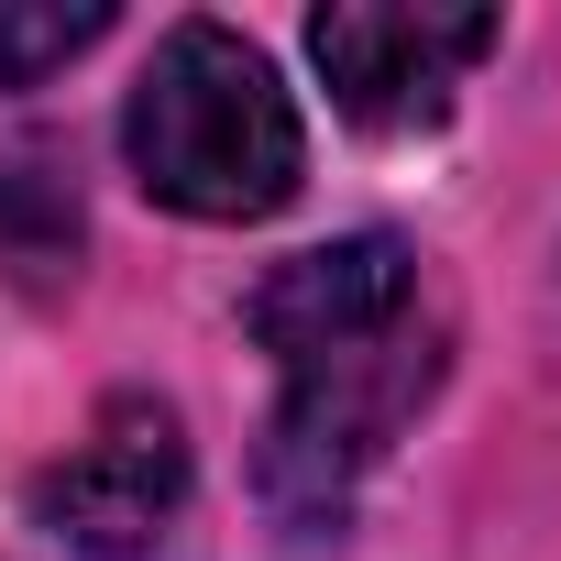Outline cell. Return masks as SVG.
Returning <instances> with one entry per match:
<instances>
[{
  "instance_id": "obj_1",
  "label": "cell",
  "mask_w": 561,
  "mask_h": 561,
  "mask_svg": "<svg viewBox=\"0 0 561 561\" xmlns=\"http://www.w3.org/2000/svg\"><path fill=\"white\" fill-rule=\"evenodd\" d=\"M242 331L275 353V419H264V506L298 539L342 528L353 484L386 462V440L440 397L451 320L397 231L309 242L242 298Z\"/></svg>"
},
{
  "instance_id": "obj_2",
  "label": "cell",
  "mask_w": 561,
  "mask_h": 561,
  "mask_svg": "<svg viewBox=\"0 0 561 561\" xmlns=\"http://www.w3.org/2000/svg\"><path fill=\"white\" fill-rule=\"evenodd\" d=\"M122 154H133L144 198H165L187 220H264L309 176V133H298L287 78L231 23H176L154 45V67L122 100Z\"/></svg>"
},
{
  "instance_id": "obj_3",
  "label": "cell",
  "mask_w": 561,
  "mask_h": 561,
  "mask_svg": "<svg viewBox=\"0 0 561 561\" xmlns=\"http://www.w3.org/2000/svg\"><path fill=\"white\" fill-rule=\"evenodd\" d=\"M176 506H187V430H176V408H154V397H111L100 430H89L67 462L34 473V528L67 539V550H89V561L154 550V539L176 528Z\"/></svg>"
},
{
  "instance_id": "obj_4",
  "label": "cell",
  "mask_w": 561,
  "mask_h": 561,
  "mask_svg": "<svg viewBox=\"0 0 561 561\" xmlns=\"http://www.w3.org/2000/svg\"><path fill=\"white\" fill-rule=\"evenodd\" d=\"M495 12H408V0H342V12H320L309 23V56H320V78H331V100H342V122H364V133H419V122H440L451 111V89H462V67L473 56H495Z\"/></svg>"
},
{
  "instance_id": "obj_5",
  "label": "cell",
  "mask_w": 561,
  "mask_h": 561,
  "mask_svg": "<svg viewBox=\"0 0 561 561\" xmlns=\"http://www.w3.org/2000/svg\"><path fill=\"white\" fill-rule=\"evenodd\" d=\"M111 34V0H45V12H12V0H0V89H34L45 67H67V56H89Z\"/></svg>"
}]
</instances>
